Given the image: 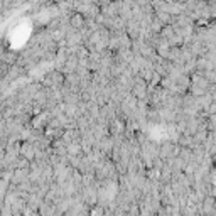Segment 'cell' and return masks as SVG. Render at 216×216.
I'll use <instances>...</instances> for the list:
<instances>
[{
  "label": "cell",
  "mask_w": 216,
  "mask_h": 216,
  "mask_svg": "<svg viewBox=\"0 0 216 216\" xmlns=\"http://www.w3.org/2000/svg\"><path fill=\"white\" fill-rule=\"evenodd\" d=\"M83 22H85V19L81 17V14H78V15H74V17L71 19V24H73L74 27L80 26V24H83Z\"/></svg>",
  "instance_id": "1"
}]
</instances>
